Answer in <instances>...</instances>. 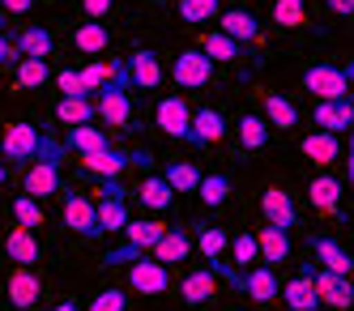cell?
<instances>
[{"label":"cell","instance_id":"51","mask_svg":"<svg viewBox=\"0 0 354 311\" xmlns=\"http://www.w3.org/2000/svg\"><path fill=\"white\" fill-rule=\"evenodd\" d=\"M0 184H5V167H0Z\"/></svg>","mask_w":354,"mask_h":311},{"label":"cell","instance_id":"34","mask_svg":"<svg viewBox=\"0 0 354 311\" xmlns=\"http://www.w3.org/2000/svg\"><path fill=\"white\" fill-rule=\"evenodd\" d=\"M196 196L205 200L209 209H218V205H226V196H231V179H226V175H201Z\"/></svg>","mask_w":354,"mask_h":311},{"label":"cell","instance_id":"33","mask_svg":"<svg viewBox=\"0 0 354 311\" xmlns=\"http://www.w3.org/2000/svg\"><path fill=\"white\" fill-rule=\"evenodd\" d=\"M56 120L60 124H90V120H98L94 115V98H60L56 102Z\"/></svg>","mask_w":354,"mask_h":311},{"label":"cell","instance_id":"32","mask_svg":"<svg viewBox=\"0 0 354 311\" xmlns=\"http://www.w3.org/2000/svg\"><path fill=\"white\" fill-rule=\"evenodd\" d=\"M196 51H205L214 64H218V60H239V56H243V47H239L235 39H226L222 30H209L205 39H201V47H196Z\"/></svg>","mask_w":354,"mask_h":311},{"label":"cell","instance_id":"2","mask_svg":"<svg viewBox=\"0 0 354 311\" xmlns=\"http://www.w3.org/2000/svg\"><path fill=\"white\" fill-rule=\"evenodd\" d=\"M162 230H167V222H158V218H137V222L129 218V226L120 230V235H124V247L107 252L103 265L115 269V265H133V261H141V256H149V247L162 239Z\"/></svg>","mask_w":354,"mask_h":311},{"label":"cell","instance_id":"31","mask_svg":"<svg viewBox=\"0 0 354 311\" xmlns=\"http://www.w3.org/2000/svg\"><path fill=\"white\" fill-rule=\"evenodd\" d=\"M265 124H273V128H282V133H290V128L299 124V107L290 98H282V94H269L265 98V115H261Z\"/></svg>","mask_w":354,"mask_h":311},{"label":"cell","instance_id":"49","mask_svg":"<svg viewBox=\"0 0 354 311\" xmlns=\"http://www.w3.org/2000/svg\"><path fill=\"white\" fill-rule=\"evenodd\" d=\"M35 0H0V9H9V13H30Z\"/></svg>","mask_w":354,"mask_h":311},{"label":"cell","instance_id":"6","mask_svg":"<svg viewBox=\"0 0 354 311\" xmlns=\"http://www.w3.org/2000/svg\"><path fill=\"white\" fill-rule=\"evenodd\" d=\"M171 77H175V86L180 90H205L214 82V60L205 56V51H180L171 64Z\"/></svg>","mask_w":354,"mask_h":311},{"label":"cell","instance_id":"7","mask_svg":"<svg viewBox=\"0 0 354 311\" xmlns=\"http://www.w3.org/2000/svg\"><path fill=\"white\" fill-rule=\"evenodd\" d=\"M39 141H43V133H39L35 124H9L5 128V141H0V153H5V162L26 167L39 153Z\"/></svg>","mask_w":354,"mask_h":311},{"label":"cell","instance_id":"40","mask_svg":"<svg viewBox=\"0 0 354 311\" xmlns=\"http://www.w3.org/2000/svg\"><path fill=\"white\" fill-rule=\"evenodd\" d=\"M196 247H201V256L205 261H222V252H226V230L222 226H205L196 235Z\"/></svg>","mask_w":354,"mask_h":311},{"label":"cell","instance_id":"5","mask_svg":"<svg viewBox=\"0 0 354 311\" xmlns=\"http://www.w3.org/2000/svg\"><path fill=\"white\" fill-rule=\"evenodd\" d=\"M350 68H337V64H312L308 73H303V90L316 94L320 102L328 98H350Z\"/></svg>","mask_w":354,"mask_h":311},{"label":"cell","instance_id":"20","mask_svg":"<svg viewBox=\"0 0 354 311\" xmlns=\"http://www.w3.org/2000/svg\"><path fill=\"white\" fill-rule=\"evenodd\" d=\"M277 299H282L290 311H316L320 299H316V290H312V265L303 269L299 277H290L286 286H277Z\"/></svg>","mask_w":354,"mask_h":311},{"label":"cell","instance_id":"45","mask_svg":"<svg viewBox=\"0 0 354 311\" xmlns=\"http://www.w3.org/2000/svg\"><path fill=\"white\" fill-rule=\"evenodd\" d=\"M56 86L64 90V98H86V94H82V82H77V73H73V68H60V73H56Z\"/></svg>","mask_w":354,"mask_h":311},{"label":"cell","instance_id":"27","mask_svg":"<svg viewBox=\"0 0 354 311\" xmlns=\"http://www.w3.org/2000/svg\"><path fill=\"white\" fill-rule=\"evenodd\" d=\"M308 200H312V209H316V214L333 218V214H337V200H342V184H337L333 175H320V179H312Z\"/></svg>","mask_w":354,"mask_h":311},{"label":"cell","instance_id":"25","mask_svg":"<svg viewBox=\"0 0 354 311\" xmlns=\"http://www.w3.org/2000/svg\"><path fill=\"white\" fill-rule=\"evenodd\" d=\"M214 290H218V277H214V269H192V273L180 281V299H184L188 307L209 303V299H214Z\"/></svg>","mask_w":354,"mask_h":311},{"label":"cell","instance_id":"29","mask_svg":"<svg viewBox=\"0 0 354 311\" xmlns=\"http://www.w3.org/2000/svg\"><path fill=\"white\" fill-rule=\"evenodd\" d=\"M107 43H111V35H107L103 21H86V26L73 30V47H77L82 56H98V51H107Z\"/></svg>","mask_w":354,"mask_h":311},{"label":"cell","instance_id":"39","mask_svg":"<svg viewBox=\"0 0 354 311\" xmlns=\"http://www.w3.org/2000/svg\"><path fill=\"white\" fill-rule=\"evenodd\" d=\"M77 82H82V94L90 98V94H98L107 82H111V64H103V60H90L82 73H77Z\"/></svg>","mask_w":354,"mask_h":311},{"label":"cell","instance_id":"19","mask_svg":"<svg viewBox=\"0 0 354 311\" xmlns=\"http://www.w3.org/2000/svg\"><path fill=\"white\" fill-rule=\"evenodd\" d=\"M218 21H222L218 30H222L226 39H235L239 47L261 39V21H257V13H248V9H222V13H218Z\"/></svg>","mask_w":354,"mask_h":311},{"label":"cell","instance_id":"26","mask_svg":"<svg viewBox=\"0 0 354 311\" xmlns=\"http://www.w3.org/2000/svg\"><path fill=\"white\" fill-rule=\"evenodd\" d=\"M299 149L308 153L312 162H320V167H328V162H337V158H342V141H337V133H320V128L303 137Z\"/></svg>","mask_w":354,"mask_h":311},{"label":"cell","instance_id":"1","mask_svg":"<svg viewBox=\"0 0 354 311\" xmlns=\"http://www.w3.org/2000/svg\"><path fill=\"white\" fill-rule=\"evenodd\" d=\"M60 167H64V145H56L52 137L43 133L39 141V153L30 158V171H26V196L35 200H47V196H56L60 192Z\"/></svg>","mask_w":354,"mask_h":311},{"label":"cell","instance_id":"22","mask_svg":"<svg viewBox=\"0 0 354 311\" xmlns=\"http://www.w3.org/2000/svg\"><path fill=\"white\" fill-rule=\"evenodd\" d=\"M52 47H56V39H52V30H43V26H26V30H17V35H13L17 60H21V56L47 60V56H52Z\"/></svg>","mask_w":354,"mask_h":311},{"label":"cell","instance_id":"12","mask_svg":"<svg viewBox=\"0 0 354 311\" xmlns=\"http://www.w3.org/2000/svg\"><path fill=\"white\" fill-rule=\"evenodd\" d=\"M5 294H9V303L17 307V311H26V307H35L39 299H43V277L35 273V269H13L9 273V281H5Z\"/></svg>","mask_w":354,"mask_h":311},{"label":"cell","instance_id":"16","mask_svg":"<svg viewBox=\"0 0 354 311\" xmlns=\"http://www.w3.org/2000/svg\"><path fill=\"white\" fill-rule=\"evenodd\" d=\"M312 124H320V133H350V124H354V102H350V98L316 102Z\"/></svg>","mask_w":354,"mask_h":311},{"label":"cell","instance_id":"17","mask_svg":"<svg viewBox=\"0 0 354 311\" xmlns=\"http://www.w3.org/2000/svg\"><path fill=\"white\" fill-rule=\"evenodd\" d=\"M5 256H9V261H17L21 269H35L43 261V247L35 239V230L30 226H13L9 235H5Z\"/></svg>","mask_w":354,"mask_h":311},{"label":"cell","instance_id":"13","mask_svg":"<svg viewBox=\"0 0 354 311\" xmlns=\"http://www.w3.org/2000/svg\"><path fill=\"white\" fill-rule=\"evenodd\" d=\"M64 226L73 230V235H82V239H103L90 196H68V200H64Z\"/></svg>","mask_w":354,"mask_h":311},{"label":"cell","instance_id":"36","mask_svg":"<svg viewBox=\"0 0 354 311\" xmlns=\"http://www.w3.org/2000/svg\"><path fill=\"white\" fill-rule=\"evenodd\" d=\"M239 145L243 149H265L269 145V124L261 115H243L239 120Z\"/></svg>","mask_w":354,"mask_h":311},{"label":"cell","instance_id":"14","mask_svg":"<svg viewBox=\"0 0 354 311\" xmlns=\"http://www.w3.org/2000/svg\"><path fill=\"white\" fill-rule=\"evenodd\" d=\"M129 286H133L137 294H167L171 273H167V265H158V261H133V265H129Z\"/></svg>","mask_w":354,"mask_h":311},{"label":"cell","instance_id":"15","mask_svg":"<svg viewBox=\"0 0 354 311\" xmlns=\"http://www.w3.org/2000/svg\"><path fill=\"white\" fill-rule=\"evenodd\" d=\"M188 252H192V235H188L184 226H167L162 239L149 247V261H158V265H180V261H188Z\"/></svg>","mask_w":354,"mask_h":311},{"label":"cell","instance_id":"23","mask_svg":"<svg viewBox=\"0 0 354 311\" xmlns=\"http://www.w3.org/2000/svg\"><path fill=\"white\" fill-rule=\"evenodd\" d=\"M312 256L320 261V269H328V273H342V277H350V273H354V261H350V252H346L337 239H328V235L312 239Z\"/></svg>","mask_w":354,"mask_h":311},{"label":"cell","instance_id":"44","mask_svg":"<svg viewBox=\"0 0 354 311\" xmlns=\"http://www.w3.org/2000/svg\"><path fill=\"white\" fill-rule=\"evenodd\" d=\"M86 311H129V294L115 290V286H107V290L94 294V303H90Z\"/></svg>","mask_w":354,"mask_h":311},{"label":"cell","instance_id":"8","mask_svg":"<svg viewBox=\"0 0 354 311\" xmlns=\"http://www.w3.org/2000/svg\"><path fill=\"white\" fill-rule=\"evenodd\" d=\"M261 214H265V226L286 230V235L299 226V205H295L290 192H282V188H265V192H261Z\"/></svg>","mask_w":354,"mask_h":311},{"label":"cell","instance_id":"3","mask_svg":"<svg viewBox=\"0 0 354 311\" xmlns=\"http://www.w3.org/2000/svg\"><path fill=\"white\" fill-rule=\"evenodd\" d=\"M129 73H124V64H111V82L98 90L94 98V115L111 124V128H129L133 124V98H129Z\"/></svg>","mask_w":354,"mask_h":311},{"label":"cell","instance_id":"35","mask_svg":"<svg viewBox=\"0 0 354 311\" xmlns=\"http://www.w3.org/2000/svg\"><path fill=\"white\" fill-rule=\"evenodd\" d=\"M47 77H52L47 60H30V56H21V60H17V90H39Z\"/></svg>","mask_w":354,"mask_h":311},{"label":"cell","instance_id":"50","mask_svg":"<svg viewBox=\"0 0 354 311\" xmlns=\"http://www.w3.org/2000/svg\"><path fill=\"white\" fill-rule=\"evenodd\" d=\"M52 311H82V307H77V303H56Z\"/></svg>","mask_w":354,"mask_h":311},{"label":"cell","instance_id":"47","mask_svg":"<svg viewBox=\"0 0 354 311\" xmlns=\"http://www.w3.org/2000/svg\"><path fill=\"white\" fill-rule=\"evenodd\" d=\"M17 60V51H13V39L9 35H0V64H13Z\"/></svg>","mask_w":354,"mask_h":311},{"label":"cell","instance_id":"46","mask_svg":"<svg viewBox=\"0 0 354 311\" xmlns=\"http://www.w3.org/2000/svg\"><path fill=\"white\" fill-rule=\"evenodd\" d=\"M82 9H86L94 21H98V17H107V13L115 9V0H82Z\"/></svg>","mask_w":354,"mask_h":311},{"label":"cell","instance_id":"18","mask_svg":"<svg viewBox=\"0 0 354 311\" xmlns=\"http://www.w3.org/2000/svg\"><path fill=\"white\" fill-rule=\"evenodd\" d=\"M252 239H257V265H269L273 269V265H286L290 261V235H286V230L261 226Z\"/></svg>","mask_w":354,"mask_h":311},{"label":"cell","instance_id":"38","mask_svg":"<svg viewBox=\"0 0 354 311\" xmlns=\"http://www.w3.org/2000/svg\"><path fill=\"white\" fill-rule=\"evenodd\" d=\"M273 21L286 30H299V26H308V5L303 0H273Z\"/></svg>","mask_w":354,"mask_h":311},{"label":"cell","instance_id":"9","mask_svg":"<svg viewBox=\"0 0 354 311\" xmlns=\"http://www.w3.org/2000/svg\"><path fill=\"white\" fill-rule=\"evenodd\" d=\"M154 124L162 128L167 137H175V141H188V124H192V107L180 98V94H167V98H158V107H154Z\"/></svg>","mask_w":354,"mask_h":311},{"label":"cell","instance_id":"48","mask_svg":"<svg viewBox=\"0 0 354 311\" xmlns=\"http://www.w3.org/2000/svg\"><path fill=\"white\" fill-rule=\"evenodd\" d=\"M324 5L333 9L337 17H350V13H354V0H324Z\"/></svg>","mask_w":354,"mask_h":311},{"label":"cell","instance_id":"52","mask_svg":"<svg viewBox=\"0 0 354 311\" xmlns=\"http://www.w3.org/2000/svg\"><path fill=\"white\" fill-rule=\"evenodd\" d=\"M235 311H239V307H235Z\"/></svg>","mask_w":354,"mask_h":311},{"label":"cell","instance_id":"30","mask_svg":"<svg viewBox=\"0 0 354 311\" xmlns=\"http://www.w3.org/2000/svg\"><path fill=\"white\" fill-rule=\"evenodd\" d=\"M137 196H141V205H145V209H154V214L171 209V200H175V192H171V184H167L162 175H149V179H141Z\"/></svg>","mask_w":354,"mask_h":311},{"label":"cell","instance_id":"10","mask_svg":"<svg viewBox=\"0 0 354 311\" xmlns=\"http://www.w3.org/2000/svg\"><path fill=\"white\" fill-rule=\"evenodd\" d=\"M312 290H316V299H320V303L337 307V311H346V307L354 303V286H350V277L328 273V269H312Z\"/></svg>","mask_w":354,"mask_h":311},{"label":"cell","instance_id":"4","mask_svg":"<svg viewBox=\"0 0 354 311\" xmlns=\"http://www.w3.org/2000/svg\"><path fill=\"white\" fill-rule=\"evenodd\" d=\"M94 218H98V230H103V235H120V230L129 226V200H124L120 179H103L98 200H94Z\"/></svg>","mask_w":354,"mask_h":311},{"label":"cell","instance_id":"28","mask_svg":"<svg viewBox=\"0 0 354 311\" xmlns=\"http://www.w3.org/2000/svg\"><path fill=\"white\" fill-rule=\"evenodd\" d=\"M107 133L103 128H94V124H73L68 133H64V149H77V153H98V149H107Z\"/></svg>","mask_w":354,"mask_h":311},{"label":"cell","instance_id":"42","mask_svg":"<svg viewBox=\"0 0 354 311\" xmlns=\"http://www.w3.org/2000/svg\"><path fill=\"white\" fill-rule=\"evenodd\" d=\"M218 13H222V0H180L184 21H214Z\"/></svg>","mask_w":354,"mask_h":311},{"label":"cell","instance_id":"43","mask_svg":"<svg viewBox=\"0 0 354 311\" xmlns=\"http://www.w3.org/2000/svg\"><path fill=\"white\" fill-rule=\"evenodd\" d=\"M226 247H231V261H235L239 269L257 265V239H252V235H235V239H226Z\"/></svg>","mask_w":354,"mask_h":311},{"label":"cell","instance_id":"21","mask_svg":"<svg viewBox=\"0 0 354 311\" xmlns=\"http://www.w3.org/2000/svg\"><path fill=\"white\" fill-rule=\"evenodd\" d=\"M222 137H226V120H222V111H214V107L192 111V124H188V141H192V145H218Z\"/></svg>","mask_w":354,"mask_h":311},{"label":"cell","instance_id":"41","mask_svg":"<svg viewBox=\"0 0 354 311\" xmlns=\"http://www.w3.org/2000/svg\"><path fill=\"white\" fill-rule=\"evenodd\" d=\"M13 218H17V226H43V200H35V196H26L21 192L17 200H13Z\"/></svg>","mask_w":354,"mask_h":311},{"label":"cell","instance_id":"11","mask_svg":"<svg viewBox=\"0 0 354 311\" xmlns=\"http://www.w3.org/2000/svg\"><path fill=\"white\" fill-rule=\"evenodd\" d=\"M124 73H129V86L137 90H158L162 86V64L149 47H137L129 60H124Z\"/></svg>","mask_w":354,"mask_h":311},{"label":"cell","instance_id":"37","mask_svg":"<svg viewBox=\"0 0 354 311\" xmlns=\"http://www.w3.org/2000/svg\"><path fill=\"white\" fill-rule=\"evenodd\" d=\"M162 179L171 184V192H196V184H201V171H196L192 162H171V167L162 171Z\"/></svg>","mask_w":354,"mask_h":311},{"label":"cell","instance_id":"24","mask_svg":"<svg viewBox=\"0 0 354 311\" xmlns=\"http://www.w3.org/2000/svg\"><path fill=\"white\" fill-rule=\"evenodd\" d=\"M133 162V153H120V149H98V153H82V167L98 179H120V171Z\"/></svg>","mask_w":354,"mask_h":311}]
</instances>
